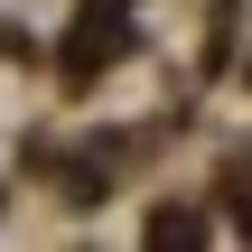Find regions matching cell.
I'll list each match as a JSON object with an SVG mask.
<instances>
[{"label":"cell","instance_id":"cell-1","mask_svg":"<svg viewBox=\"0 0 252 252\" xmlns=\"http://www.w3.org/2000/svg\"><path fill=\"white\" fill-rule=\"evenodd\" d=\"M122 37H131L122 0H84V19H75V37H65V75H75V84H84V75H103V65L122 56Z\"/></svg>","mask_w":252,"mask_h":252},{"label":"cell","instance_id":"cell-2","mask_svg":"<svg viewBox=\"0 0 252 252\" xmlns=\"http://www.w3.org/2000/svg\"><path fill=\"white\" fill-rule=\"evenodd\" d=\"M150 234H159V243H196L206 224H196V215H150Z\"/></svg>","mask_w":252,"mask_h":252}]
</instances>
